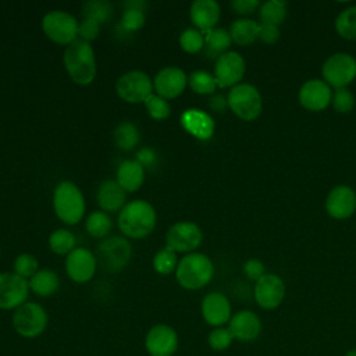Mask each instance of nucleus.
Masks as SVG:
<instances>
[{
	"label": "nucleus",
	"mask_w": 356,
	"mask_h": 356,
	"mask_svg": "<svg viewBox=\"0 0 356 356\" xmlns=\"http://www.w3.org/2000/svg\"><path fill=\"white\" fill-rule=\"evenodd\" d=\"M202 229L192 221H179L165 234V246L174 252H192L202 243Z\"/></svg>",
	"instance_id": "nucleus-13"
},
{
	"label": "nucleus",
	"mask_w": 356,
	"mask_h": 356,
	"mask_svg": "<svg viewBox=\"0 0 356 356\" xmlns=\"http://www.w3.org/2000/svg\"><path fill=\"white\" fill-rule=\"evenodd\" d=\"M145 13L140 10L127 8L121 17V26L127 32H135L145 25Z\"/></svg>",
	"instance_id": "nucleus-42"
},
{
	"label": "nucleus",
	"mask_w": 356,
	"mask_h": 356,
	"mask_svg": "<svg viewBox=\"0 0 356 356\" xmlns=\"http://www.w3.org/2000/svg\"><path fill=\"white\" fill-rule=\"evenodd\" d=\"M259 39L267 44H274L280 39V28L277 25L260 24Z\"/></svg>",
	"instance_id": "nucleus-45"
},
{
	"label": "nucleus",
	"mask_w": 356,
	"mask_h": 356,
	"mask_svg": "<svg viewBox=\"0 0 356 356\" xmlns=\"http://www.w3.org/2000/svg\"><path fill=\"white\" fill-rule=\"evenodd\" d=\"M188 83L191 86V89L199 95H211L214 93L216 88H217V82L214 75H211L207 71H193L189 76H188Z\"/></svg>",
	"instance_id": "nucleus-35"
},
{
	"label": "nucleus",
	"mask_w": 356,
	"mask_h": 356,
	"mask_svg": "<svg viewBox=\"0 0 356 356\" xmlns=\"http://www.w3.org/2000/svg\"><path fill=\"white\" fill-rule=\"evenodd\" d=\"M85 228L90 236L103 238L110 234L113 222L106 211H93L88 216L85 221Z\"/></svg>",
	"instance_id": "nucleus-31"
},
{
	"label": "nucleus",
	"mask_w": 356,
	"mask_h": 356,
	"mask_svg": "<svg viewBox=\"0 0 356 356\" xmlns=\"http://www.w3.org/2000/svg\"><path fill=\"white\" fill-rule=\"evenodd\" d=\"M188 82V76L179 67H165L160 70L153 79V89L156 95L163 99L178 97Z\"/></svg>",
	"instance_id": "nucleus-17"
},
{
	"label": "nucleus",
	"mask_w": 356,
	"mask_h": 356,
	"mask_svg": "<svg viewBox=\"0 0 356 356\" xmlns=\"http://www.w3.org/2000/svg\"><path fill=\"white\" fill-rule=\"evenodd\" d=\"M124 8H134V10H140V11H145V8L147 7V3L143 1V0H128V1H124Z\"/></svg>",
	"instance_id": "nucleus-49"
},
{
	"label": "nucleus",
	"mask_w": 356,
	"mask_h": 356,
	"mask_svg": "<svg viewBox=\"0 0 356 356\" xmlns=\"http://www.w3.org/2000/svg\"><path fill=\"white\" fill-rule=\"evenodd\" d=\"M131 257V245L122 236H110L100 242L96 252V261L104 270L120 271Z\"/></svg>",
	"instance_id": "nucleus-10"
},
{
	"label": "nucleus",
	"mask_w": 356,
	"mask_h": 356,
	"mask_svg": "<svg viewBox=\"0 0 356 356\" xmlns=\"http://www.w3.org/2000/svg\"><path fill=\"white\" fill-rule=\"evenodd\" d=\"M96 256L85 248H75L67 254L65 271L74 282L83 284L90 281L96 273Z\"/></svg>",
	"instance_id": "nucleus-15"
},
{
	"label": "nucleus",
	"mask_w": 356,
	"mask_h": 356,
	"mask_svg": "<svg viewBox=\"0 0 356 356\" xmlns=\"http://www.w3.org/2000/svg\"><path fill=\"white\" fill-rule=\"evenodd\" d=\"M209 106L211 110L216 113H224L225 108L228 107V99L224 97L222 95H214L209 100Z\"/></svg>",
	"instance_id": "nucleus-48"
},
{
	"label": "nucleus",
	"mask_w": 356,
	"mask_h": 356,
	"mask_svg": "<svg viewBox=\"0 0 356 356\" xmlns=\"http://www.w3.org/2000/svg\"><path fill=\"white\" fill-rule=\"evenodd\" d=\"M228 107L235 115L245 121H252L261 113V96L250 83L235 85L228 93Z\"/></svg>",
	"instance_id": "nucleus-6"
},
{
	"label": "nucleus",
	"mask_w": 356,
	"mask_h": 356,
	"mask_svg": "<svg viewBox=\"0 0 356 356\" xmlns=\"http://www.w3.org/2000/svg\"><path fill=\"white\" fill-rule=\"evenodd\" d=\"M156 220L154 207L146 200L136 199L121 209L118 214V228L125 236L140 239L154 229Z\"/></svg>",
	"instance_id": "nucleus-1"
},
{
	"label": "nucleus",
	"mask_w": 356,
	"mask_h": 356,
	"mask_svg": "<svg viewBox=\"0 0 356 356\" xmlns=\"http://www.w3.org/2000/svg\"><path fill=\"white\" fill-rule=\"evenodd\" d=\"M331 88L321 79H310L299 90L300 104L310 111L324 110L331 103Z\"/></svg>",
	"instance_id": "nucleus-19"
},
{
	"label": "nucleus",
	"mask_w": 356,
	"mask_h": 356,
	"mask_svg": "<svg viewBox=\"0 0 356 356\" xmlns=\"http://www.w3.org/2000/svg\"><path fill=\"white\" fill-rule=\"evenodd\" d=\"M325 209L334 218L342 220L350 217L356 210V193L350 186H335L327 196Z\"/></svg>",
	"instance_id": "nucleus-20"
},
{
	"label": "nucleus",
	"mask_w": 356,
	"mask_h": 356,
	"mask_svg": "<svg viewBox=\"0 0 356 356\" xmlns=\"http://www.w3.org/2000/svg\"><path fill=\"white\" fill-rule=\"evenodd\" d=\"M245 60L236 51H227L220 56L214 65V78L217 86L229 88L235 86L245 74Z\"/></svg>",
	"instance_id": "nucleus-14"
},
{
	"label": "nucleus",
	"mask_w": 356,
	"mask_h": 356,
	"mask_svg": "<svg viewBox=\"0 0 356 356\" xmlns=\"http://www.w3.org/2000/svg\"><path fill=\"white\" fill-rule=\"evenodd\" d=\"M28 280L17 275L15 273L0 274V309L15 310L25 302L29 295Z\"/></svg>",
	"instance_id": "nucleus-12"
},
{
	"label": "nucleus",
	"mask_w": 356,
	"mask_h": 356,
	"mask_svg": "<svg viewBox=\"0 0 356 356\" xmlns=\"http://www.w3.org/2000/svg\"><path fill=\"white\" fill-rule=\"evenodd\" d=\"M179 120L184 129L200 140H209L214 134V120L203 110L188 108Z\"/></svg>",
	"instance_id": "nucleus-22"
},
{
	"label": "nucleus",
	"mask_w": 356,
	"mask_h": 356,
	"mask_svg": "<svg viewBox=\"0 0 356 356\" xmlns=\"http://www.w3.org/2000/svg\"><path fill=\"white\" fill-rule=\"evenodd\" d=\"M337 32L349 40H356V6L348 7L339 13L335 19Z\"/></svg>",
	"instance_id": "nucleus-34"
},
{
	"label": "nucleus",
	"mask_w": 356,
	"mask_h": 356,
	"mask_svg": "<svg viewBox=\"0 0 356 356\" xmlns=\"http://www.w3.org/2000/svg\"><path fill=\"white\" fill-rule=\"evenodd\" d=\"M323 76L328 86L346 88L356 78V60L348 53H335L323 64Z\"/></svg>",
	"instance_id": "nucleus-8"
},
{
	"label": "nucleus",
	"mask_w": 356,
	"mask_h": 356,
	"mask_svg": "<svg viewBox=\"0 0 356 356\" xmlns=\"http://www.w3.org/2000/svg\"><path fill=\"white\" fill-rule=\"evenodd\" d=\"M200 310L203 320L214 328L224 327L232 317L231 303L228 298L220 292L207 293L202 300Z\"/></svg>",
	"instance_id": "nucleus-18"
},
{
	"label": "nucleus",
	"mask_w": 356,
	"mask_h": 356,
	"mask_svg": "<svg viewBox=\"0 0 356 356\" xmlns=\"http://www.w3.org/2000/svg\"><path fill=\"white\" fill-rule=\"evenodd\" d=\"M178 346V334L168 324H156L145 335V350L149 356H175Z\"/></svg>",
	"instance_id": "nucleus-11"
},
{
	"label": "nucleus",
	"mask_w": 356,
	"mask_h": 356,
	"mask_svg": "<svg viewBox=\"0 0 356 356\" xmlns=\"http://www.w3.org/2000/svg\"><path fill=\"white\" fill-rule=\"evenodd\" d=\"M125 199L127 192L115 179H107L99 186L97 203L103 211H121V209L125 206Z\"/></svg>",
	"instance_id": "nucleus-24"
},
{
	"label": "nucleus",
	"mask_w": 356,
	"mask_h": 356,
	"mask_svg": "<svg viewBox=\"0 0 356 356\" xmlns=\"http://www.w3.org/2000/svg\"><path fill=\"white\" fill-rule=\"evenodd\" d=\"M179 46L186 53H197L204 47V35L195 28H188L179 36Z\"/></svg>",
	"instance_id": "nucleus-39"
},
{
	"label": "nucleus",
	"mask_w": 356,
	"mask_h": 356,
	"mask_svg": "<svg viewBox=\"0 0 356 356\" xmlns=\"http://www.w3.org/2000/svg\"><path fill=\"white\" fill-rule=\"evenodd\" d=\"M234 341V335L228 327H217L213 328L207 335L209 346L216 352L227 350Z\"/></svg>",
	"instance_id": "nucleus-37"
},
{
	"label": "nucleus",
	"mask_w": 356,
	"mask_h": 356,
	"mask_svg": "<svg viewBox=\"0 0 356 356\" xmlns=\"http://www.w3.org/2000/svg\"><path fill=\"white\" fill-rule=\"evenodd\" d=\"M53 207L63 222L67 225H75L85 214V199L75 184L71 181H63L54 189Z\"/></svg>",
	"instance_id": "nucleus-4"
},
{
	"label": "nucleus",
	"mask_w": 356,
	"mask_h": 356,
	"mask_svg": "<svg viewBox=\"0 0 356 356\" xmlns=\"http://www.w3.org/2000/svg\"><path fill=\"white\" fill-rule=\"evenodd\" d=\"M99 33H100V24L93 19L83 18L78 25V39L81 40H85L89 43L90 40L96 39Z\"/></svg>",
	"instance_id": "nucleus-43"
},
{
	"label": "nucleus",
	"mask_w": 356,
	"mask_h": 356,
	"mask_svg": "<svg viewBox=\"0 0 356 356\" xmlns=\"http://www.w3.org/2000/svg\"><path fill=\"white\" fill-rule=\"evenodd\" d=\"M331 103L338 113H349L355 107V96L346 88H339L332 93Z\"/></svg>",
	"instance_id": "nucleus-41"
},
{
	"label": "nucleus",
	"mask_w": 356,
	"mask_h": 356,
	"mask_svg": "<svg viewBox=\"0 0 356 356\" xmlns=\"http://www.w3.org/2000/svg\"><path fill=\"white\" fill-rule=\"evenodd\" d=\"M58 275L49 268H42L32 278H29V289L40 298H47L53 295L58 289Z\"/></svg>",
	"instance_id": "nucleus-26"
},
{
	"label": "nucleus",
	"mask_w": 356,
	"mask_h": 356,
	"mask_svg": "<svg viewBox=\"0 0 356 356\" xmlns=\"http://www.w3.org/2000/svg\"><path fill=\"white\" fill-rule=\"evenodd\" d=\"M177 266H178L177 254L174 250L168 249L167 246L164 249H160L153 257V268L157 274L168 275L177 270Z\"/></svg>",
	"instance_id": "nucleus-36"
},
{
	"label": "nucleus",
	"mask_w": 356,
	"mask_h": 356,
	"mask_svg": "<svg viewBox=\"0 0 356 356\" xmlns=\"http://www.w3.org/2000/svg\"><path fill=\"white\" fill-rule=\"evenodd\" d=\"M243 273L249 280L259 281L266 274V268L260 260L250 259L243 264Z\"/></svg>",
	"instance_id": "nucleus-44"
},
{
	"label": "nucleus",
	"mask_w": 356,
	"mask_h": 356,
	"mask_svg": "<svg viewBox=\"0 0 356 356\" xmlns=\"http://www.w3.org/2000/svg\"><path fill=\"white\" fill-rule=\"evenodd\" d=\"M115 181L125 192H135L145 181V168L136 160H125L117 168Z\"/></svg>",
	"instance_id": "nucleus-25"
},
{
	"label": "nucleus",
	"mask_w": 356,
	"mask_h": 356,
	"mask_svg": "<svg viewBox=\"0 0 356 356\" xmlns=\"http://www.w3.org/2000/svg\"><path fill=\"white\" fill-rule=\"evenodd\" d=\"M214 275L211 260L202 253H189L181 259L175 270L178 284L188 291H196L206 286Z\"/></svg>",
	"instance_id": "nucleus-3"
},
{
	"label": "nucleus",
	"mask_w": 356,
	"mask_h": 356,
	"mask_svg": "<svg viewBox=\"0 0 356 356\" xmlns=\"http://www.w3.org/2000/svg\"><path fill=\"white\" fill-rule=\"evenodd\" d=\"M39 271V261L31 253H21L14 260V273L22 278H32Z\"/></svg>",
	"instance_id": "nucleus-38"
},
{
	"label": "nucleus",
	"mask_w": 356,
	"mask_h": 356,
	"mask_svg": "<svg viewBox=\"0 0 356 356\" xmlns=\"http://www.w3.org/2000/svg\"><path fill=\"white\" fill-rule=\"evenodd\" d=\"M49 248L56 254H68L75 249V236L71 231L58 228L50 234Z\"/></svg>",
	"instance_id": "nucleus-32"
},
{
	"label": "nucleus",
	"mask_w": 356,
	"mask_h": 356,
	"mask_svg": "<svg viewBox=\"0 0 356 356\" xmlns=\"http://www.w3.org/2000/svg\"><path fill=\"white\" fill-rule=\"evenodd\" d=\"M64 65L75 83L89 85L96 76V60L90 43L75 39L68 44L64 51Z\"/></svg>",
	"instance_id": "nucleus-2"
},
{
	"label": "nucleus",
	"mask_w": 356,
	"mask_h": 356,
	"mask_svg": "<svg viewBox=\"0 0 356 356\" xmlns=\"http://www.w3.org/2000/svg\"><path fill=\"white\" fill-rule=\"evenodd\" d=\"M145 106H146V110L149 113V115L154 120H165L170 117L171 114V107H170V103L160 97L159 95H150L146 100H145Z\"/></svg>",
	"instance_id": "nucleus-40"
},
{
	"label": "nucleus",
	"mask_w": 356,
	"mask_h": 356,
	"mask_svg": "<svg viewBox=\"0 0 356 356\" xmlns=\"http://www.w3.org/2000/svg\"><path fill=\"white\" fill-rule=\"evenodd\" d=\"M14 331L26 339L38 338L44 332L49 324V316L44 307L36 302H25L13 314Z\"/></svg>",
	"instance_id": "nucleus-5"
},
{
	"label": "nucleus",
	"mask_w": 356,
	"mask_h": 356,
	"mask_svg": "<svg viewBox=\"0 0 356 356\" xmlns=\"http://www.w3.org/2000/svg\"><path fill=\"white\" fill-rule=\"evenodd\" d=\"M115 90L117 95L127 103H145V100L152 95L153 82L143 71L134 70L122 74L118 78L115 83Z\"/></svg>",
	"instance_id": "nucleus-9"
},
{
	"label": "nucleus",
	"mask_w": 356,
	"mask_h": 356,
	"mask_svg": "<svg viewBox=\"0 0 356 356\" xmlns=\"http://www.w3.org/2000/svg\"><path fill=\"white\" fill-rule=\"evenodd\" d=\"M345 356H356V349H350L345 353Z\"/></svg>",
	"instance_id": "nucleus-50"
},
{
	"label": "nucleus",
	"mask_w": 356,
	"mask_h": 356,
	"mask_svg": "<svg viewBox=\"0 0 356 356\" xmlns=\"http://www.w3.org/2000/svg\"><path fill=\"white\" fill-rule=\"evenodd\" d=\"M140 139L139 131L135 124L124 121L114 129V142L122 150L134 149Z\"/></svg>",
	"instance_id": "nucleus-30"
},
{
	"label": "nucleus",
	"mask_w": 356,
	"mask_h": 356,
	"mask_svg": "<svg viewBox=\"0 0 356 356\" xmlns=\"http://www.w3.org/2000/svg\"><path fill=\"white\" fill-rule=\"evenodd\" d=\"M136 161L142 165V167H150L154 165L156 163V153L149 149V147H143L136 153Z\"/></svg>",
	"instance_id": "nucleus-47"
},
{
	"label": "nucleus",
	"mask_w": 356,
	"mask_h": 356,
	"mask_svg": "<svg viewBox=\"0 0 356 356\" xmlns=\"http://www.w3.org/2000/svg\"><path fill=\"white\" fill-rule=\"evenodd\" d=\"M228 328L234 335V339L241 342H252L261 332V321L259 316L250 310H239L232 314Z\"/></svg>",
	"instance_id": "nucleus-21"
},
{
	"label": "nucleus",
	"mask_w": 356,
	"mask_h": 356,
	"mask_svg": "<svg viewBox=\"0 0 356 356\" xmlns=\"http://www.w3.org/2000/svg\"><path fill=\"white\" fill-rule=\"evenodd\" d=\"M231 35L224 28H214L204 33V53L207 57L214 58L220 57L227 53L228 47L231 46Z\"/></svg>",
	"instance_id": "nucleus-28"
},
{
	"label": "nucleus",
	"mask_w": 356,
	"mask_h": 356,
	"mask_svg": "<svg viewBox=\"0 0 356 356\" xmlns=\"http://www.w3.org/2000/svg\"><path fill=\"white\" fill-rule=\"evenodd\" d=\"M254 299L256 303L263 309L278 307L285 296V284L275 274H264L254 285Z\"/></svg>",
	"instance_id": "nucleus-16"
},
{
	"label": "nucleus",
	"mask_w": 356,
	"mask_h": 356,
	"mask_svg": "<svg viewBox=\"0 0 356 356\" xmlns=\"http://www.w3.org/2000/svg\"><path fill=\"white\" fill-rule=\"evenodd\" d=\"M259 28L260 24L256 21L249 18H239L231 24L228 32L236 44L249 46L259 38Z\"/></svg>",
	"instance_id": "nucleus-27"
},
{
	"label": "nucleus",
	"mask_w": 356,
	"mask_h": 356,
	"mask_svg": "<svg viewBox=\"0 0 356 356\" xmlns=\"http://www.w3.org/2000/svg\"><path fill=\"white\" fill-rule=\"evenodd\" d=\"M288 13L286 3L282 0H270L261 4L260 7V19L261 24L280 25L284 22Z\"/></svg>",
	"instance_id": "nucleus-29"
},
{
	"label": "nucleus",
	"mask_w": 356,
	"mask_h": 356,
	"mask_svg": "<svg viewBox=\"0 0 356 356\" xmlns=\"http://www.w3.org/2000/svg\"><path fill=\"white\" fill-rule=\"evenodd\" d=\"M78 21L67 11L54 10L42 19V28L46 36L57 44H71L78 39Z\"/></svg>",
	"instance_id": "nucleus-7"
},
{
	"label": "nucleus",
	"mask_w": 356,
	"mask_h": 356,
	"mask_svg": "<svg viewBox=\"0 0 356 356\" xmlns=\"http://www.w3.org/2000/svg\"><path fill=\"white\" fill-rule=\"evenodd\" d=\"M111 14H113V6L110 1H106V0H90V1H86L82 7L83 18L93 19L99 24L108 21Z\"/></svg>",
	"instance_id": "nucleus-33"
},
{
	"label": "nucleus",
	"mask_w": 356,
	"mask_h": 356,
	"mask_svg": "<svg viewBox=\"0 0 356 356\" xmlns=\"http://www.w3.org/2000/svg\"><path fill=\"white\" fill-rule=\"evenodd\" d=\"M259 0H234L231 1V7L234 8L235 13L241 15H249L256 11L259 7Z\"/></svg>",
	"instance_id": "nucleus-46"
},
{
	"label": "nucleus",
	"mask_w": 356,
	"mask_h": 356,
	"mask_svg": "<svg viewBox=\"0 0 356 356\" xmlns=\"http://www.w3.org/2000/svg\"><path fill=\"white\" fill-rule=\"evenodd\" d=\"M191 19L202 33L214 29V25L220 19V6L214 0H195L191 4Z\"/></svg>",
	"instance_id": "nucleus-23"
}]
</instances>
